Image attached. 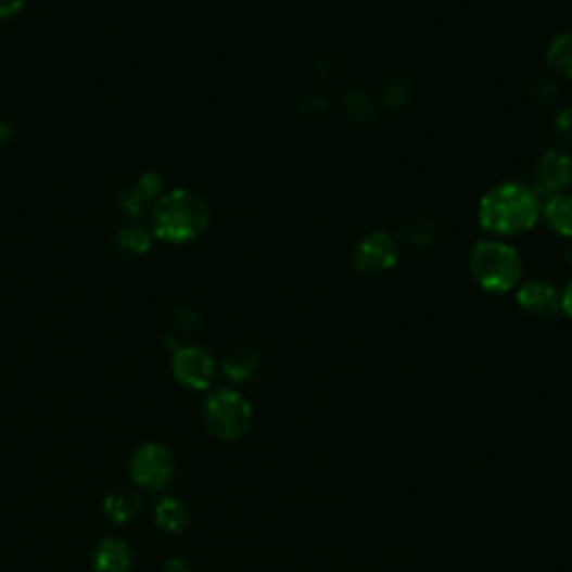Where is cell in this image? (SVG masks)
I'll use <instances>...</instances> for the list:
<instances>
[{
	"label": "cell",
	"instance_id": "7c38bea8",
	"mask_svg": "<svg viewBox=\"0 0 572 572\" xmlns=\"http://www.w3.org/2000/svg\"><path fill=\"white\" fill-rule=\"evenodd\" d=\"M188 506L177 497H166L155 506V523L160 530L168 532V535H181L188 527Z\"/></svg>",
	"mask_w": 572,
	"mask_h": 572
},
{
	"label": "cell",
	"instance_id": "8992f818",
	"mask_svg": "<svg viewBox=\"0 0 572 572\" xmlns=\"http://www.w3.org/2000/svg\"><path fill=\"white\" fill-rule=\"evenodd\" d=\"M173 376L179 385L204 392L213 385L217 363L202 347H177L173 354Z\"/></svg>",
	"mask_w": 572,
	"mask_h": 572
},
{
	"label": "cell",
	"instance_id": "d6986e66",
	"mask_svg": "<svg viewBox=\"0 0 572 572\" xmlns=\"http://www.w3.org/2000/svg\"><path fill=\"white\" fill-rule=\"evenodd\" d=\"M27 0H0V18H10L23 10Z\"/></svg>",
	"mask_w": 572,
	"mask_h": 572
},
{
	"label": "cell",
	"instance_id": "3957f363",
	"mask_svg": "<svg viewBox=\"0 0 572 572\" xmlns=\"http://www.w3.org/2000/svg\"><path fill=\"white\" fill-rule=\"evenodd\" d=\"M470 271L490 293L512 291L523 276V262L514 246L501 240H483L470 253Z\"/></svg>",
	"mask_w": 572,
	"mask_h": 572
},
{
	"label": "cell",
	"instance_id": "277c9868",
	"mask_svg": "<svg viewBox=\"0 0 572 572\" xmlns=\"http://www.w3.org/2000/svg\"><path fill=\"white\" fill-rule=\"evenodd\" d=\"M204 425L219 441H240L253 425V407L238 390H217L204 401Z\"/></svg>",
	"mask_w": 572,
	"mask_h": 572
},
{
	"label": "cell",
	"instance_id": "5b68a950",
	"mask_svg": "<svg viewBox=\"0 0 572 572\" xmlns=\"http://www.w3.org/2000/svg\"><path fill=\"white\" fill-rule=\"evenodd\" d=\"M177 472V461L170 447L164 443H143L130 456V476L148 492L166 490Z\"/></svg>",
	"mask_w": 572,
	"mask_h": 572
},
{
	"label": "cell",
	"instance_id": "4fadbf2b",
	"mask_svg": "<svg viewBox=\"0 0 572 572\" xmlns=\"http://www.w3.org/2000/svg\"><path fill=\"white\" fill-rule=\"evenodd\" d=\"M546 63L559 79L572 81V31H563L552 38L546 52Z\"/></svg>",
	"mask_w": 572,
	"mask_h": 572
},
{
	"label": "cell",
	"instance_id": "9c48e42d",
	"mask_svg": "<svg viewBox=\"0 0 572 572\" xmlns=\"http://www.w3.org/2000/svg\"><path fill=\"white\" fill-rule=\"evenodd\" d=\"M561 293L546 280H530L519 287L517 291V304L527 314L535 318H550L559 312Z\"/></svg>",
	"mask_w": 572,
	"mask_h": 572
},
{
	"label": "cell",
	"instance_id": "44dd1931",
	"mask_svg": "<svg viewBox=\"0 0 572 572\" xmlns=\"http://www.w3.org/2000/svg\"><path fill=\"white\" fill-rule=\"evenodd\" d=\"M559 309L572 320V282L563 289L561 293V302H559Z\"/></svg>",
	"mask_w": 572,
	"mask_h": 572
},
{
	"label": "cell",
	"instance_id": "6da1fadb",
	"mask_svg": "<svg viewBox=\"0 0 572 572\" xmlns=\"http://www.w3.org/2000/svg\"><path fill=\"white\" fill-rule=\"evenodd\" d=\"M542 198L525 183L506 181L479 202V224L494 236H521L542 217Z\"/></svg>",
	"mask_w": 572,
	"mask_h": 572
},
{
	"label": "cell",
	"instance_id": "8fae6325",
	"mask_svg": "<svg viewBox=\"0 0 572 572\" xmlns=\"http://www.w3.org/2000/svg\"><path fill=\"white\" fill-rule=\"evenodd\" d=\"M141 494L135 490H112L103 499V512L114 523H128L132 521L141 510Z\"/></svg>",
	"mask_w": 572,
	"mask_h": 572
},
{
	"label": "cell",
	"instance_id": "ba28073f",
	"mask_svg": "<svg viewBox=\"0 0 572 572\" xmlns=\"http://www.w3.org/2000/svg\"><path fill=\"white\" fill-rule=\"evenodd\" d=\"M398 242L385 233V231H376L365 236L356 249H354V266L360 274H385L398 264Z\"/></svg>",
	"mask_w": 572,
	"mask_h": 572
},
{
	"label": "cell",
	"instance_id": "ac0fdd59",
	"mask_svg": "<svg viewBox=\"0 0 572 572\" xmlns=\"http://www.w3.org/2000/svg\"><path fill=\"white\" fill-rule=\"evenodd\" d=\"M555 132L561 141H572V107L561 110L555 119Z\"/></svg>",
	"mask_w": 572,
	"mask_h": 572
},
{
	"label": "cell",
	"instance_id": "ffe728a7",
	"mask_svg": "<svg viewBox=\"0 0 572 572\" xmlns=\"http://www.w3.org/2000/svg\"><path fill=\"white\" fill-rule=\"evenodd\" d=\"M162 572H195V570H193V565H190L186 559L175 557V559L166 561V565H164Z\"/></svg>",
	"mask_w": 572,
	"mask_h": 572
},
{
	"label": "cell",
	"instance_id": "30bf717a",
	"mask_svg": "<svg viewBox=\"0 0 572 572\" xmlns=\"http://www.w3.org/2000/svg\"><path fill=\"white\" fill-rule=\"evenodd\" d=\"M92 568L94 572H130L132 550L126 542L107 537L97 546Z\"/></svg>",
	"mask_w": 572,
	"mask_h": 572
},
{
	"label": "cell",
	"instance_id": "7a4b0ae2",
	"mask_svg": "<svg viewBox=\"0 0 572 572\" xmlns=\"http://www.w3.org/2000/svg\"><path fill=\"white\" fill-rule=\"evenodd\" d=\"M152 221H155L157 238L173 244H183L200 238L206 231L211 221V208L198 193L177 188L157 202Z\"/></svg>",
	"mask_w": 572,
	"mask_h": 572
},
{
	"label": "cell",
	"instance_id": "7402d4cb",
	"mask_svg": "<svg viewBox=\"0 0 572 572\" xmlns=\"http://www.w3.org/2000/svg\"><path fill=\"white\" fill-rule=\"evenodd\" d=\"M423 226H425V221H418V224H414V226H411V231H423ZM418 240H423V244H428V242H430L428 238H423V233H418V238H411L409 242H414V244L418 246Z\"/></svg>",
	"mask_w": 572,
	"mask_h": 572
},
{
	"label": "cell",
	"instance_id": "603a6c76",
	"mask_svg": "<svg viewBox=\"0 0 572 572\" xmlns=\"http://www.w3.org/2000/svg\"><path fill=\"white\" fill-rule=\"evenodd\" d=\"M563 255H565V262L572 266V242L568 244V249H565V253H563Z\"/></svg>",
	"mask_w": 572,
	"mask_h": 572
},
{
	"label": "cell",
	"instance_id": "e0dca14e",
	"mask_svg": "<svg viewBox=\"0 0 572 572\" xmlns=\"http://www.w3.org/2000/svg\"><path fill=\"white\" fill-rule=\"evenodd\" d=\"M119 244L128 253H145L150 249V236L139 226H130L119 236Z\"/></svg>",
	"mask_w": 572,
	"mask_h": 572
},
{
	"label": "cell",
	"instance_id": "5bb4252c",
	"mask_svg": "<svg viewBox=\"0 0 572 572\" xmlns=\"http://www.w3.org/2000/svg\"><path fill=\"white\" fill-rule=\"evenodd\" d=\"M548 226L561 238L572 240V195H557L550 198L548 204L542 208Z\"/></svg>",
	"mask_w": 572,
	"mask_h": 572
},
{
	"label": "cell",
	"instance_id": "52a82bcc",
	"mask_svg": "<svg viewBox=\"0 0 572 572\" xmlns=\"http://www.w3.org/2000/svg\"><path fill=\"white\" fill-rule=\"evenodd\" d=\"M572 186V157L563 150H548L535 166L532 175V190L539 198L565 195Z\"/></svg>",
	"mask_w": 572,
	"mask_h": 572
},
{
	"label": "cell",
	"instance_id": "9a60e30c",
	"mask_svg": "<svg viewBox=\"0 0 572 572\" xmlns=\"http://www.w3.org/2000/svg\"><path fill=\"white\" fill-rule=\"evenodd\" d=\"M257 369H259V358L251 352L231 354L221 365L224 376L231 380V383H249V380L257 373Z\"/></svg>",
	"mask_w": 572,
	"mask_h": 572
},
{
	"label": "cell",
	"instance_id": "2e32d148",
	"mask_svg": "<svg viewBox=\"0 0 572 572\" xmlns=\"http://www.w3.org/2000/svg\"><path fill=\"white\" fill-rule=\"evenodd\" d=\"M345 107L349 112V117L356 122H371L373 117V103L363 92H349L345 97Z\"/></svg>",
	"mask_w": 572,
	"mask_h": 572
}]
</instances>
